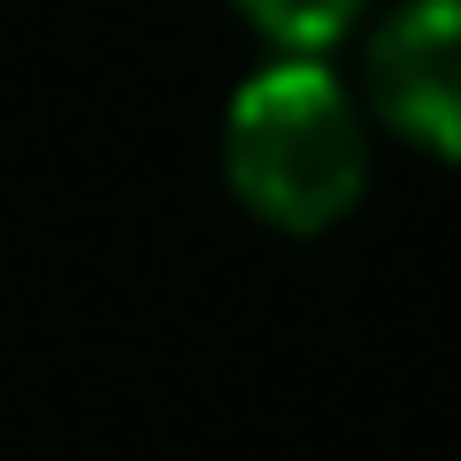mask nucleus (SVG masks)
<instances>
[{"label":"nucleus","instance_id":"obj_2","mask_svg":"<svg viewBox=\"0 0 461 461\" xmlns=\"http://www.w3.org/2000/svg\"><path fill=\"white\" fill-rule=\"evenodd\" d=\"M369 100L408 147L461 162V0H400L377 23Z\"/></svg>","mask_w":461,"mask_h":461},{"label":"nucleus","instance_id":"obj_1","mask_svg":"<svg viewBox=\"0 0 461 461\" xmlns=\"http://www.w3.org/2000/svg\"><path fill=\"white\" fill-rule=\"evenodd\" d=\"M223 177L269 230H330L369 185V123L323 54H277L223 115Z\"/></svg>","mask_w":461,"mask_h":461},{"label":"nucleus","instance_id":"obj_3","mask_svg":"<svg viewBox=\"0 0 461 461\" xmlns=\"http://www.w3.org/2000/svg\"><path fill=\"white\" fill-rule=\"evenodd\" d=\"M230 8H239L269 47H285V54H323V47H339V39L362 23L369 0H230Z\"/></svg>","mask_w":461,"mask_h":461}]
</instances>
